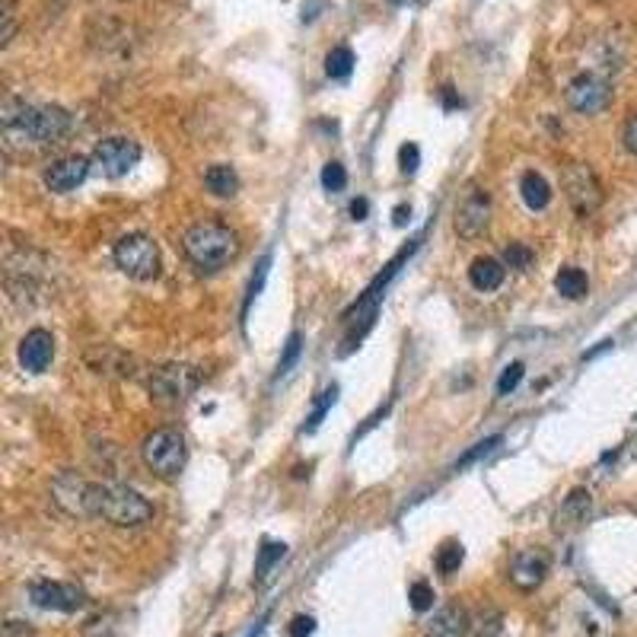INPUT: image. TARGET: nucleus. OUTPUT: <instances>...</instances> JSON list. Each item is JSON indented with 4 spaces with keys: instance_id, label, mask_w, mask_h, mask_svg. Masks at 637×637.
<instances>
[{
    "instance_id": "4468645a",
    "label": "nucleus",
    "mask_w": 637,
    "mask_h": 637,
    "mask_svg": "<svg viewBox=\"0 0 637 637\" xmlns=\"http://www.w3.org/2000/svg\"><path fill=\"white\" fill-rule=\"evenodd\" d=\"M55 360V335L45 329H32L20 341V364L29 373H45Z\"/></svg>"
},
{
    "instance_id": "1a4fd4ad",
    "label": "nucleus",
    "mask_w": 637,
    "mask_h": 637,
    "mask_svg": "<svg viewBox=\"0 0 637 637\" xmlns=\"http://www.w3.org/2000/svg\"><path fill=\"white\" fill-rule=\"evenodd\" d=\"M567 106L580 115H599L609 109L612 102V83L596 74H577L564 90Z\"/></svg>"
},
{
    "instance_id": "72a5a7b5",
    "label": "nucleus",
    "mask_w": 637,
    "mask_h": 637,
    "mask_svg": "<svg viewBox=\"0 0 637 637\" xmlns=\"http://www.w3.org/2000/svg\"><path fill=\"white\" fill-rule=\"evenodd\" d=\"M268 268H271V255H265L262 262H258V271H255V278H252V284H249V294H246V306H243V316L249 313V306H252V300L262 294V287H265V278H268Z\"/></svg>"
},
{
    "instance_id": "bb28decb",
    "label": "nucleus",
    "mask_w": 637,
    "mask_h": 637,
    "mask_svg": "<svg viewBox=\"0 0 637 637\" xmlns=\"http://www.w3.org/2000/svg\"><path fill=\"white\" fill-rule=\"evenodd\" d=\"M408 599H411V609L415 612H430L434 609V587H430L427 580H418V583H411V590H408Z\"/></svg>"
},
{
    "instance_id": "c756f323",
    "label": "nucleus",
    "mask_w": 637,
    "mask_h": 637,
    "mask_svg": "<svg viewBox=\"0 0 637 637\" xmlns=\"http://www.w3.org/2000/svg\"><path fill=\"white\" fill-rule=\"evenodd\" d=\"M344 185H348V169H344L341 163H325L322 169V188L325 192H344Z\"/></svg>"
},
{
    "instance_id": "6e6552de",
    "label": "nucleus",
    "mask_w": 637,
    "mask_h": 637,
    "mask_svg": "<svg viewBox=\"0 0 637 637\" xmlns=\"http://www.w3.org/2000/svg\"><path fill=\"white\" fill-rule=\"evenodd\" d=\"M150 395L160 402H185L201 386V373L188 364H163L150 373Z\"/></svg>"
},
{
    "instance_id": "7c9ffc66",
    "label": "nucleus",
    "mask_w": 637,
    "mask_h": 637,
    "mask_svg": "<svg viewBox=\"0 0 637 637\" xmlns=\"http://www.w3.org/2000/svg\"><path fill=\"white\" fill-rule=\"evenodd\" d=\"M523 373H526V367L520 364V360H516V364H507L504 373H501V380H497V395H510L516 386L523 383Z\"/></svg>"
},
{
    "instance_id": "f257e3e1",
    "label": "nucleus",
    "mask_w": 637,
    "mask_h": 637,
    "mask_svg": "<svg viewBox=\"0 0 637 637\" xmlns=\"http://www.w3.org/2000/svg\"><path fill=\"white\" fill-rule=\"evenodd\" d=\"M80 516H96L118 529H137L153 520V504L141 491L128 485H99V481H86L83 501H80Z\"/></svg>"
},
{
    "instance_id": "473e14b6",
    "label": "nucleus",
    "mask_w": 637,
    "mask_h": 637,
    "mask_svg": "<svg viewBox=\"0 0 637 637\" xmlns=\"http://www.w3.org/2000/svg\"><path fill=\"white\" fill-rule=\"evenodd\" d=\"M501 625H504V618H501V612H494V609H488L485 615L478 618V622L472 625L475 628V637H497L501 634Z\"/></svg>"
},
{
    "instance_id": "f03ea898",
    "label": "nucleus",
    "mask_w": 637,
    "mask_h": 637,
    "mask_svg": "<svg viewBox=\"0 0 637 637\" xmlns=\"http://www.w3.org/2000/svg\"><path fill=\"white\" fill-rule=\"evenodd\" d=\"M4 131L13 141H32V144H58L71 131V112L61 106H32V102L13 99L4 109Z\"/></svg>"
},
{
    "instance_id": "f3484780",
    "label": "nucleus",
    "mask_w": 637,
    "mask_h": 637,
    "mask_svg": "<svg viewBox=\"0 0 637 637\" xmlns=\"http://www.w3.org/2000/svg\"><path fill=\"white\" fill-rule=\"evenodd\" d=\"M520 195H523V204L529 211H545L548 204H552V185H548V179L542 176V172L529 169L520 179Z\"/></svg>"
},
{
    "instance_id": "7ed1b4c3",
    "label": "nucleus",
    "mask_w": 637,
    "mask_h": 637,
    "mask_svg": "<svg viewBox=\"0 0 637 637\" xmlns=\"http://www.w3.org/2000/svg\"><path fill=\"white\" fill-rule=\"evenodd\" d=\"M182 252L198 271H220L239 255V239L230 227H223V223L201 220L182 233Z\"/></svg>"
},
{
    "instance_id": "a878e982",
    "label": "nucleus",
    "mask_w": 637,
    "mask_h": 637,
    "mask_svg": "<svg viewBox=\"0 0 637 637\" xmlns=\"http://www.w3.org/2000/svg\"><path fill=\"white\" fill-rule=\"evenodd\" d=\"M16 36V0H0V48H7Z\"/></svg>"
},
{
    "instance_id": "c9c22d12",
    "label": "nucleus",
    "mask_w": 637,
    "mask_h": 637,
    "mask_svg": "<svg viewBox=\"0 0 637 637\" xmlns=\"http://www.w3.org/2000/svg\"><path fill=\"white\" fill-rule=\"evenodd\" d=\"M622 144H625V150L631 153V157H637V115H631L628 122H625V128H622Z\"/></svg>"
},
{
    "instance_id": "4c0bfd02",
    "label": "nucleus",
    "mask_w": 637,
    "mask_h": 637,
    "mask_svg": "<svg viewBox=\"0 0 637 637\" xmlns=\"http://www.w3.org/2000/svg\"><path fill=\"white\" fill-rule=\"evenodd\" d=\"M367 214H370V201H367V198L351 201V217H354V220H367Z\"/></svg>"
},
{
    "instance_id": "aec40b11",
    "label": "nucleus",
    "mask_w": 637,
    "mask_h": 637,
    "mask_svg": "<svg viewBox=\"0 0 637 637\" xmlns=\"http://www.w3.org/2000/svg\"><path fill=\"white\" fill-rule=\"evenodd\" d=\"M284 555H287L284 542H265L262 552H258V558H255V583H265L274 571V564H278Z\"/></svg>"
},
{
    "instance_id": "0eeeda50",
    "label": "nucleus",
    "mask_w": 637,
    "mask_h": 637,
    "mask_svg": "<svg viewBox=\"0 0 637 637\" xmlns=\"http://www.w3.org/2000/svg\"><path fill=\"white\" fill-rule=\"evenodd\" d=\"M90 163L99 176L122 179L137 163H141V144L131 141V137H106V141L96 144Z\"/></svg>"
},
{
    "instance_id": "e433bc0d",
    "label": "nucleus",
    "mask_w": 637,
    "mask_h": 637,
    "mask_svg": "<svg viewBox=\"0 0 637 637\" xmlns=\"http://www.w3.org/2000/svg\"><path fill=\"white\" fill-rule=\"evenodd\" d=\"M313 628H316L313 618H309V615H297L294 622H290L287 634H290V637H309V634H313Z\"/></svg>"
},
{
    "instance_id": "2f4dec72",
    "label": "nucleus",
    "mask_w": 637,
    "mask_h": 637,
    "mask_svg": "<svg viewBox=\"0 0 637 637\" xmlns=\"http://www.w3.org/2000/svg\"><path fill=\"white\" fill-rule=\"evenodd\" d=\"M504 265H507V268H516V271L529 268V265H532V249L523 246V243H510V246L504 249Z\"/></svg>"
},
{
    "instance_id": "a211bd4d",
    "label": "nucleus",
    "mask_w": 637,
    "mask_h": 637,
    "mask_svg": "<svg viewBox=\"0 0 637 637\" xmlns=\"http://www.w3.org/2000/svg\"><path fill=\"white\" fill-rule=\"evenodd\" d=\"M204 188H208L211 195L217 198H233L239 192V176L236 169L227 166V163H214L204 169Z\"/></svg>"
},
{
    "instance_id": "393cba45",
    "label": "nucleus",
    "mask_w": 637,
    "mask_h": 637,
    "mask_svg": "<svg viewBox=\"0 0 637 637\" xmlns=\"http://www.w3.org/2000/svg\"><path fill=\"white\" fill-rule=\"evenodd\" d=\"M335 399H338V386H329L322 395H319V402H316V408H313V415L306 418V424H303V434H316L319 430V424L325 421V415H329V408L335 405Z\"/></svg>"
},
{
    "instance_id": "c85d7f7f",
    "label": "nucleus",
    "mask_w": 637,
    "mask_h": 637,
    "mask_svg": "<svg viewBox=\"0 0 637 637\" xmlns=\"http://www.w3.org/2000/svg\"><path fill=\"white\" fill-rule=\"evenodd\" d=\"M300 351H303V335L300 332H290V338L284 344V354H281V364H278V376L294 370V364L300 360Z\"/></svg>"
},
{
    "instance_id": "412c9836",
    "label": "nucleus",
    "mask_w": 637,
    "mask_h": 637,
    "mask_svg": "<svg viewBox=\"0 0 637 637\" xmlns=\"http://www.w3.org/2000/svg\"><path fill=\"white\" fill-rule=\"evenodd\" d=\"M354 51L348 45H338L329 51V58H325V74H329L332 80H348L351 71H354Z\"/></svg>"
},
{
    "instance_id": "5701e85b",
    "label": "nucleus",
    "mask_w": 637,
    "mask_h": 637,
    "mask_svg": "<svg viewBox=\"0 0 637 637\" xmlns=\"http://www.w3.org/2000/svg\"><path fill=\"white\" fill-rule=\"evenodd\" d=\"M462 561H466V548H462L459 542H443L440 552H437V558H434L437 571H440L443 577H453V574L459 571V567H462Z\"/></svg>"
},
{
    "instance_id": "2eb2a0df",
    "label": "nucleus",
    "mask_w": 637,
    "mask_h": 637,
    "mask_svg": "<svg viewBox=\"0 0 637 637\" xmlns=\"http://www.w3.org/2000/svg\"><path fill=\"white\" fill-rule=\"evenodd\" d=\"M472 631V622L466 609L459 606H440L430 618V625L424 631V637H466Z\"/></svg>"
},
{
    "instance_id": "423d86ee",
    "label": "nucleus",
    "mask_w": 637,
    "mask_h": 637,
    "mask_svg": "<svg viewBox=\"0 0 637 637\" xmlns=\"http://www.w3.org/2000/svg\"><path fill=\"white\" fill-rule=\"evenodd\" d=\"M561 188L567 201H571V208L577 217H593L602 208V182L596 176V169L590 163H564L561 169Z\"/></svg>"
},
{
    "instance_id": "cd10ccee",
    "label": "nucleus",
    "mask_w": 637,
    "mask_h": 637,
    "mask_svg": "<svg viewBox=\"0 0 637 637\" xmlns=\"http://www.w3.org/2000/svg\"><path fill=\"white\" fill-rule=\"evenodd\" d=\"M501 440H504L501 434H494V437H488V440L475 443L469 453H462V456H459V462H456V472H459V469H469L472 462H478L481 456H488V453L494 450V446H501Z\"/></svg>"
},
{
    "instance_id": "58836bf2",
    "label": "nucleus",
    "mask_w": 637,
    "mask_h": 637,
    "mask_svg": "<svg viewBox=\"0 0 637 637\" xmlns=\"http://www.w3.org/2000/svg\"><path fill=\"white\" fill-rule=\"evenodd\" d=\"M405 217H411V208H405V204H402V208H395V227H402Z\"/></svg>"
},
{
    "instance_id": "4be33fe9",
    "label": "nucleus",
    "mask_w": 637,
    "mask_h": 637,
    "mask_svg": "<svg viewBox=\"0 0 637 637\" xmlns=\"http://www.w3.org/2000/svg\"><path fill=\"white\" fill-rule=\"evenodd\" d=\"M83 637H122V615L118 612H102L93 615L83 625Z\"/></svg>"
},
{
    "instance_id": "dca6fc26",
    "label": "nucleus",
    "mask_w": 637,
    "mask_h": 637,
    "mask_svg": "<svg viewBox=\"0 0 637 637\" xmlns=\"http://www.w3.org/2000/svg\"><path fill=\"white\" fill-rule=\"evenodd\" d=\"M507 278V265L497 262L494 255H478L475 262L469 265V281L475 290H481V294H491V290H497L504 284Z\"/></svg>"
},
{
    "instance_id": "9b49d317",
    "label": "nucleus",
    "mask_w": 637,
    "mask_h": 637,
    "mask_svg": "<svg viewBox=\"0 0 637 637\" xmlns=\"http://www.w3.org/2000/svg\"><path fill=\"white\" fill-rule=\"evenodd\" d=\"M548 571H552V558H548V552H542V548H523V552H516L510 558L507 580L520 593H532L545 583Z\"/></svg>"
},
{
    "instance_id": "f8f14e48",
    "label": "nucleus",
    "mask_w": 637,
    "mask_h": 637,
    "mask_svg": "<svg viewBox=\"0 0 637 637\" xmlns=\"http://www.w3.org/2000/svg\"><path fill=\"white\" fill-rule=\"evenodd\" d=\"M29 599L36 602L39 609L48 612H77L83 609L86 593L74 583H61V580H36L29 587Z\"/></svg>"
},
{
    "instance_id": "39448f33",
    "label": "nucleus",
    "mask_w": 637,
    "mask_h": 637,
    "mask_svg": "<svg viewBox=\"0 0 637 637\" xmlns=\"http://www.w3.org/2000/svg\"><path fill=\"white\" fill-rule=\"evenodd\" d=\"M141 456H144V466L153 475L176 478L188 462V446H185V437L176 427H160L144 440Z\"/></svg>"
},
{
    "instance_id": "b1692460",
    "label": "nucleus",
    "mask_w": 637,
    "mask_h": 637,
    "mask_svg": "<svg viewBox=\"0 0 637 637\" xmlns=\"http://www.w3.org/2000/svg\"><path fill=\"white\" fill-rule=\"evenodd\" d=\"M587 513H590V491L577 488V491H571V497L564 501V510H561L558 520H571V523L577 526V523L587 520Z\"/></svg>"
},
{
    "instance_id": "20e7f679",
    "label": "nucleus",
    "mask_w": 637,
    "mask_h": 637,
    "mask_svg": "<svg viewBox=\"0 0 637 637\" xmlns=\"http://www.w3.org/2000/svg\"><path fill=\"white\" fill-rule=\"evenodd\" d=\"M112 258L131 281H153L160 274V246L147 233H128L112 246Z\"/></svg>"
},
{
    "instance_id": "6ab92c4d",
    "label": "nucleus",
    "mask_w": 637,
    "mask_h": 637,
    "mask_svg": "<svg viewBox=\"0 0 637 637\" xmlns=\"http://www.w3.org/2000/svg\"><path fill=\"white\" fill-rule=\"evenodd\" d=\"M555 290L564 300H583L590 294V278L580 268H561L555 274Z\"/></svg>"
},
{
    "instance_id": "ddd939ff",
    "label": "nucleus",
    "mask_w": 637,
    "mask_h": 637,
    "mask_svg": "<svg viewBox=\"0 0 637 637\" xmlns=\"http://www.w3.org/2000/svg\"><path fill=\"white\" fill-rule=\"evenodd\" d=\"M90 169H93V163L86 157H64V160L51 163L45 169V188L55 195H67V192H74L77 185L86 182Z\"/></svg>"
},
{
    "instance_id": "f704fd0d",
    "label": "nucleus",
    "mask_w": 637,
    "mask_h": 637,
    "mask_svg": "<svg viewBox=\"0 0 637 637\" xmlns=\"http://www.w3.org/2000/svg\"><path fill=\"white\" fill-rule=\"evenodd\" d=\"M399 166H402L405 176H415L418 166H421V150H418V144H405V147L399 150Z\"/></svg>"
},
{
    "instance_id": "9d476101",
    "label": "nucleus",
    "mask_w": 637,
    "mask_h": 637,
    "mask_svg": "<svg viewBox=\"0 0 637 637\" xmlns=\"http://www.w3.org/2000/svg\"><path fill=\"white\" fill-rule=\"evenodd\" d=\"M488 223H491V195L485 192V188L472 185L466 192V198L459 201L453 227H456L459 239H469V243H472V239L485 236Z\"/></svg>"
}]
</instances>
